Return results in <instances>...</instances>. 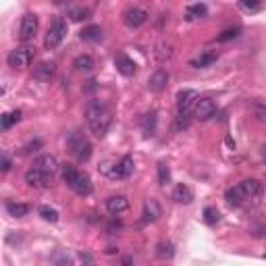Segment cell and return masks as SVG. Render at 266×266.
<instances>
[{
    "instance_id": "27",
    "label": "cell",
    "mask_w": 266,
    "mask_h": 266,
    "mask_svg": "<svg viewBox=\"0 0 266 266\" xmlns=\"http://www.w3.org/2000/svg\"><path fill=\"white\" fill-rule=\"evenodd\" d=\"M206 13H208V6H206V4H202V2L189 4V6H187V10H185V15H187V19H189V21H193V19H202V17H206Z\"/></svg>"
},
{
    "instance_id": "15",
    "label": "cell",
    "mask_w": 266,
    "mask_h": 266,
    "mask_svg": "<svg viewBox=\"0 0 266 266\" xmlns=\"http://www.w3.org/2000/svg\"><path fill=\"white\" fill-rule=\"evenodd\" d=\"M54 73H56L54 63H38L36 69H33V77H36L38 82H50Z\"/></svg>"
},
{
    "instance_id": "24",
    "label": "cell",
    "mask_w": 266,
    "mask_h": 266,
    "mask_svg": "<svg viewBox=\"0 0 266 266\" xmlns=\"http://www.w3.org/2000/svg\"><path fill=\"white\" fill-rule=\"evenodd\" d=\"M6 212H8L10 216H15V218H21V216H27L29 206H27V204H21V202L8 200V202H6Z\"/></svg>"
},
{
    "instance_id": "10",
    "label": "cell",
    "mask_w": 266,
    "mask_h": 266,
    "mask_svg": "<svg viewBox=\"0 0 266 266\" xmlns=\"http://www.w3.org/2000/svg\"><path fill=\"white\" fill-rule=\"evenodd\" d=\"M148 10L146 8H140V6H133V8H129L125 13V23L129 25L131 29H137V27H142L144 23L148 21Z\"/></svg>"
},
{
    "instance_id": "14",
    "label": "cell",
    "mask_w": 266,
    "mask_h": 266,
    "mask_svg": "<svg viewBox=\"0 0 266 266\" xmlns=\"http://www.w3.org/2000/svg\"><path fill=\"white\" fill-rule=\"evenodd\" d=\"M36 169H40L46 175H54L56 171H59V160H56L52 154H42L38 160H36Z\"/></svg>"
},
{
    "instance_id": "39",
    "label": "cell",
    "mask_w": 266,
    "mask_h": 266,
    "mask_svg": "<svg viewBox=\"0 0 266 266\" xmlns=\"http://www.w3.org/2000/svg\"><path fill=\"white\" fill-rule=\"evenodd\" d=\"M79 260H82L84 266H94V258H91L88 252H82V254H79Z\"/></svg>"
},
{
    "instance_id": "29",
    "label": "cell",
    "mask_w": 266,
    "mask_h": 266,
    "mask_svg": "<svg viewBox=\"0 0 266 266\" xmlns=\"http://www.w3.org/2000/svg\"><path fill=\"white\" fill-rule=\"evenodd\" d=\"M21 121V110H13V112H4L2 119H0V125H2V129H10L15 123Z\"/></svg>"
},
{
    "instance_id": "2",
    "label": "cell",
    "mask_w": 266,
    "mask_h": 266,
    "mask_svg": "<svg viewBox=\"0 0 266 266\" xmlns=\"http://www.w3.org/2000/svg\"><path fill=\"white\" fill-rule=\"evenodd\" d=\"M67 148H69V152H71V156L77 160V163H88L89 156H91V144L86 140L82 133H77V131L69 133Z\"/></svg>"
},
{
    "instance_id": "31",
    "label": "cell",
    "mask_w": 266,
    "mask_h": 266,
    "mask_svg": "<svg viewBox=\"0 0 266 266\" xmlns=\"http://www.w3.org/2000/svg\"><path fill=\"white\" fill-rule=\"evenodd\" d=\"M218 221H221V212H218L214 206H206L204 208V223L206 225H216Z\"/></svg>"
},
{
    "instance_id": "25",
    "label": "cell",
    "mask_w": 266,
    "mask_h": 266,
    "mask_svg": "<svg viewBox=\"0 0 266 266\" xmlns=\"http://www.w3.org/2000/svg\"><path fill=\"white\" fill-rule=\"evenodd\" d=\"M79 38H82L84 42H100L102 40V29L98 25H88V27L82 29Z\"/></svg>"
},
{
    "instance_id": "36",
    "label": "cell",
    "mask_w": 266,
    "mask_h": 266,
    "mask_svg": "<svg viewBox=\"0 0 266 266\" xmlns=\"http://www.w3.org/2000/svg\"><path fill=\"white\" fill-rule=\"evenodd\" d=\"M241 33V27H229V29H225L221 36H218V42H229V40H235L237 36Z\"/></svg>"
},
{
    "instance_id": "33",
    "label": "cell",
    "mask_w": 266,
    "mask_h": 266,
    "mask_svg": "<svg viewBox=\"0 0 266 266\" xmlns=\"http://www.w3.org/2000/svg\"><path fill=\"white\" fill-rule=\"evenodd\" d=\"M40 216L44 218V221H48V223H56V221H59V212H56L54 208H50V206H42L40 208Z\"/></svg>"
},
{
    "instance_id": "3",
    "label": "cell",
    "mask_w": 266,
    "mask_h": 266,
    "mask_svg": "<svg viewBox=\"0 0 266 266\" xmlns=\"http://www.w3.org/2000/svg\"><path fill=\"white\" fill-rule=\"evenodd\" d=\"M102 173L112 181L127 179L133 173V158L131 156H123L119 163H104Z\"/></svg>"
},
{
    "instance_id": "37",
    "label": "cell",
    "mask_w": 266,
    "mask_h": 266,
    "mask_svg": "<svg viewBox=\"0 0 266 266\" xmlns=\"http://www.w3.org/2000/svg\"><path fill=\"white\" fill-rule=\"evenodd\" d=\"M189 123H191V114H181V112H179V117H177V121H175V129H177V131L187 129Z\"/></svg>"
},
{
    "instance_id": "22",
    "label": "cell",
    "mask_w": 266,
    "mask_h": 266,
    "mask_svg": "<svg viewBox=\"0 0 266 266\" xmlns=\"http://www.w3.org/2000/svg\"><path fill=\"white\" fill-rule=\"evenodd\" d=\"M216 59H218V54H216V52H204V54H200V56H198V59H193L189 65H191V67H195V69H206V67L214 65V63H216Z\"/></svg>"
},
{
    "instance_id": "11",
    "label": "cell",
    "mask_w": 266,
    "mask_h": 266,
    "mask_svg": "<svg viewBox=\"0 0 266 266\" xmlns=\"http://www.w3.org/2000/svg\"><path fill=\"white\" fill-rule=\"evenodd\" d=\"M193 112H195V117H198L200 121H208V119H212L216 114V104L210 98H202V100H198V104H195Z\"/></svg>"
},
{
    "instance_id": "34",
    "label": "cell",
    "mask_w": 266,
    "mask_h": 266,
    "mask_svg": "<svg viewBox=\"0 0 266 266\" xmlns=\"http://www.w3.org/2000/svg\"><path fill=\"white\" fill-rule=\"evenodd\" d=\"M169 181H171V171H169L167 163H158V183L167 185Z\"/></svg>"
},
{
    "instance_id": "35",
    "label": "cell",
    "mask_w": 266,
    "mask_h": 266,
    "mask_svg": "<svg viewBox=\"0 0 266 266\" xmlns=\"http://www.w3.org/2000/svg\"><path fill=\"white\" fill-rule=\"evenodd\" d=\"M52 264L54 266H73V260L69 258L65 252H56L52 256Z\"/></svg>"
},
{
    "instance_id": "42",
    "label": "cell",
    "mask_w": 266,
    "mask_h": 266,
    "mask_svg": "<svg viewBox=\"0 0 266 266\" xmlns=\"http://www.w3.org/2000/svg\"><path fill=\"white\" fill-rule=\"evenodd\" d=\"M123 225H121V221H112L110 225H108V233H114V231H119Z\"/></svg>"
},
{
    "instance_id": "40",
    "label": "cell",
    "mask_w": 266,
    "mask_h": 266,
    "mask_svg": "<svg viewBox=\"0 0 266 266\" xmlns=\"http://www.w3.org/2000/svg\"><path fill=\"white\" fill-rule=\"evenodd\" d=\"M239 8H244V10H260V4L258 2H239Z\"/></svg>"
},
{
    "instance_id": "16",
    "label": "cell",
    "mask_w": 266,
    "mask_h": 266,
    "mask_svg": "<svg viewBox=\"0 0 266 266\" xmlns=\"http://www.w3.org/2000/svg\"><path fill=\"white\" fill-rule=\"evenodd\" d=\"M160 216H163L160 204H158L154 198L146 200V204H144V221H146V223H154V221H158Z\"/></svg>"
},
{
    "instance_id": "8",
    "label": "cell",
    "mask_w": 266,
    "mask_h": 266,
    "mask_svg": "<svg viewBox=\"0 0 266 266\" xmlns=\"http://www.w3.org/2000/svg\"><path fill=\"white\" fill-rule=\"evenodd\" d=\"M36 33H38V17L27 13L25 17L21 19L19 38H21V42H31L33 38H36Z\"/></svg>"
},
{
    "instance_id": "30",
    "label": "cell",
    "mask_w": 266,
    "mask_h": 266,
    "mask_svg": "<svg viewBox=\"0 0 266 266\" xmlns=\"http://www.w3.org/2000/svg\"><path fill=\"white\" fill-rule=\"evenodd\" d=\"M77 175H79V171H75V167L63 165V181L69 185V187H73V183L77 181Z\"/></svg>"
},
{
    "instance_id": "6",
    "label": "cell",
    "mask_w": 266,
    "mask_h": 266,
    "mask_svg": "<svg viewBox=\"0 0 266 266\" xmlns=\"http://www.w3.org/2000/svg\"><path fill=\"white\" fill-rule=\"evenodd\" d=\"M239 187H241V191H244V195H246V204H258L262 200V195H264V185L258 179L241 181Z\"/></svg>"
},
{
    "instance_id": "20",
    "label": "cell",
    "mask_w": 266,
    "mask_h": 266,
    "mask_svg": "<svg viewBox=\"0 0 266 266\" xmlns=\"http://www.w3.org/2000/svg\"><path fill=\"white\" fill-rule=\"evenodd\" d=\"M225 200L231 206H244L246 204V195H244V191H241L239 185H235V187H229L225 191Z\"/></svg>"
},
{
    "instance_id": "21",
    "label": "cell",
    "mask_w": 266,
    "mask_h": 266,
    "mask_svg": "<svg viewBox=\"0 0 266 266\" xmlns=\"http://www.w3.org/2000/svg\"><path fill=\"white\" fill-rule=\"evenodd\" d=\"M156 123H158V117H156V112H146L144 117H142V131L146 135H154L156 133Z\"/></svg>"
},
{
    "instance_id": "18",
    "label": "cell",
    "mask_w": 266,
    "mask_h": 266,
    "mask_svg": "<svg viewBox=\"0 0 266 266\" xmlns=\"http://www.w3.org/2000/svg\"><path fill=\"white\" fill-rule=\"evenodd\" d=\"M173 200L179 202V204H191L193 202V191L189 185L185 183H179L175 189H173Z\"/></svg>"
},
{
    "instance_id": "43",
    "label": "cell",
    "mask_w": 266,
    "mask_h": 266,
    "mask_svg": "<svg viewBox=\"0 0 266 266\" xmlns=\"http://www.w3.org/2000/svg\"><path fill=\"white\" fill-rule=\"evenodd\" d=\"M98 88V84H96V79H89L88 82V88H86V91H94Z\"/></svg>"
},
{
    "instance_id": "23",
    "label": "cell",
    "mask_w": 266,
    "mask_h": 266,
    "mask_svg": "<svg viewBox=\"0 0 266 266\" xmlns=\"http://www.w3.org/2000/svg\"><path fill=\"white\" fill-rule=\"evenodd\" d=\"M89 15H91V10L88 6H69L67 8V17L71 21H86V19H89Z\"/></svg>"
},
{
    "instance_id": "44",
    "label": "cell",
    "mask_w": 266,
    "mask_h": 266,
    "mask_svg": "<svg viewBox=\"0 0 266 266\" xmlns=\"http://www.w3.org/2000/svg\"><path fill=\"white\" fill-rule=\"evenodd\" d=\"M121 266H133V258L131 256H125L123 262H121Z\"/></svg>"
},
{
    "instance_id": "38",
    "label": "cell",
    "mask_w": 266,
    "mask_h": 266,
    "mask_svg": "<svg viewBox=\"0 0 266 266\" xmlns=\"http://www.w3.org/2000/svg\"><path fill=\"white\" fill-rule=\"evenodd\" d=\"M40 148H42V140H33V142H29L25 148H23V154H33V152H38Z\"/></svg>"
},
{
    "instance_id": "9",
    "label": "cell",
    "mask_w": 266,
    "mask_h": 266,
    "mask_svg": "<svg viewBox=\"0 0 266 266\" xmlns=\"http://www.w3.org/2000/svg\"><path fill=\"white\" fill-rule=\"evenodd\" d=\"M25 181H27V185H31V187H36V189H46L52 183V177L33 167L25 173Z\"/></svg>"
},
{
    "instance_id": "26",
    "label": "cell",
    "mask_w": 266,
    "mask_h": 266,
    "mask_svg": "<svg viewBox=\"0 0 266 266\" xmlns=\"http://www.w3.org/2000/svg\"><path fill=\"white\" fill-rule=\"evenodd\" d=\"M156 256L160 260H171L173 256H175V246H173L171 241H160V244L156 246Z\"/></svg>"
},
{
    "instance_id": "5",
    "label": "cell",
    "mask_w": 266,
    "mask_h": 266,
    "mask_svg": "<svg viewBox=\"0 0 266 266\" xmlns=\"http://www.w3.org/2000/svg\"><path fill=\"white\" fill-rule=\"evenodd\" d=\"M67 31H69L67 21L61 19V17H56V19L52 21V25H50L48 33H46V38H44V46H46L48 50H54L56 46H59V44L67 38Z\"/></svg>"
},
{
    "instance_id": "13",
    "label": "cell",
    "mask_w": 266,
    "mask_h": 266,
    "mask_svg": "<svg viewBox=\"0 0 266 266\" xmlns=\"http://www.w3.org/2000/svg\"><path fill=\"white\" fill-rule=\"evenodd\" d=\"M167 86H169V73L165 71V69H158V71L152 73V77L148 79V88L152 91H156V94L167 89Z\"/></svg>"
},
{
    "instance_id": "32",
    "label": "cell",
    "mask_w": 266,
    "mask_h": 266,
    "mask_svg": "<svg viewBox=\"0 0 266 266\" xmlns=\"http://www.w3.org/2000/svg\"><path fill=\"white\" fill-rule=\"evenodd\" d=\"M250 112H252V117L256 119L258 123H266V106H264V104L254 102L250 106Z\"/></svg>"
},
{
    "instance_id": "28",
    "label": "cell",
    "mask_w": 266,
    "mask_h": 266,
    "mask_svg": "<svg viewBox=\"0 0 266 266\" xmlns=\"http://www.w3.org/2000/svg\"><path fill=\"white\" fill-rule=\"evenodd\" d=\"M73 67L77 71H91V69H94V59H91L89 54H79L73 61Z\"/></svg>"
},
{
    "instance_id": "41",
    "label": "cell",
    "mask_w": 266,
    "mask_h": 266,
    "mask_svg": "<svg viewBox=\"0 0 266 266\" xmlns=\"http://www.w3.org/2000/svg\"><path fill=\"white\" fill-rule=\"evenodd\" d=\"M0 169H2V173H8L10 171V160H8L6 154H2V167H0Z\"/></svg>"
},
{
    "instance_id": "17",
    "label": "cell",
    "mask_w": 266,
    "mask_h": 266,
    "mask_svg": "<svg viewBox=\"0 0 266 266\" xmlns=\"http://www.w3.org/2000/svg\"><path fill=\"white\" fill-rule=\"evenodd\" d=\"M114 65H117V71L121 75H125V77H131L135 73V69H137V65L129 59V56H125V54H119L117 59H114Z\"/></svg>"
},
{
    "instance_id": "1",
    "label": "cell",
    "mask_w": 266,
    "mask_h": 266,
    "mask_svg": "<svg viewBox=\"0 0 266 266\" xmlns=\"http://www.w3.org/2000/svg\"><path fill=\"white\" fill-rule=\"evenodd\" d=\"M86 121H88L89 129L94 131L96 137H104V135L108 133V129H110L112 114H110V110L104 106L102 102L94 100V102H91L89 106L86 108Z\"/></svg>"
},
{
    "instance_id": "19",
    "label": "cell",
    "mask_w": 266,
    "mask_h": 266,
    "mask_svg": "<svg viewBox=\"0 0 266 266\" xmlns=\"http://www.w3.org/2000/svg\"><path fill=\"white\" fill-rule=\"evenodd\" d=\"M77 195H89L91 193V179L88 173H79L77 175V181L73 183V187H71Z\"/></svg>"
},
{
    "instance_id": "12",
    "label": "cell",
    "mask_w": 266,
    "mask_h": 266,
    "mask_svg": "<svg viewBox=\"0 0 266 266\" xmlns=\"http://www.w3.org/2000/svg\"><path fill=\"white\" fill-rule=\"evenodd\" d=\"M127 208H129V200H127L125 195H110V198L106 200V210H108L112 216L123 214Z\"/></svg>"
},
{
    "instance_id": "7",
    "label": "cell",
    "mask_w": 266,
    "mask_h": 266,
    "mask_svg": "<svg viewBox=\"0 0 266 266\" xmlns=\"http://www.w3.org/2000/svg\"><path fill=\"white\" fill-rule=\"evenodd\" d=\"M198 91L193 89H183L177 94V108L181 114H191V110H195V104H198Z\"/></svg>"
},
{
    "instance_id": "4",
    "label": "cell",
    "mask_w": 266,
    "mask_h": 266,
    "mask_svg": "<svg viewBox=\"0 0 266 266\" xmlns=\"http://www.w3.org/2000/svg\"><path fill=\"white\" fill-rule=\"evenodd\" d=\"M33 59H36V48H31V46H19V48L8 52L6 63L13 69H25L33 63Z\"/></svg>"
}]
</instances>
